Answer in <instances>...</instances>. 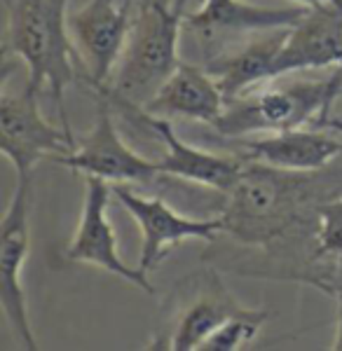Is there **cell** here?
Segmentation results:
<instances>
[{
	"mask_svg": "<svg viewBox=\"0 0 342 351\" xmlns=\"http://www.w3.org/2000/svg\"><path fill=\"white\" fill-rule=\"evenodd\" d=\"M317 173L284 171L247 160L235 185L225 192L223 232L249 246H267L282 239L312 202L328 199H319V192L328 190L319 185Z\"/></svg>",
	"mask_w": 342,
	"mask_h": 351,
	"instance_id": "1",
	"label": "cell"
},
{
	"mask_svg": "<svg viewBox=\"0 0 342 351\" xmlns=\"http://www.w3.org/2000/svg\"><path fill=\"white\" fill-rule=\"evenodd\" d=\"M5 54H14L28 71L26 84L36 92L49 87L61 124L71 129L64 94L82 77L76 45L68 31V0H3Z\"/></svg>",
	"mask_w": 342,
	"mask_h": 351,
	"instance_id": "2",
	"label": "cell"
},
{
	"mask_svg": "<svg viewBox=\"0 0 342 351\" xmlns=\"http://www.w3.org/2000/svg\"><path fill=\"white\" fill-rule=\"evenodd\" d=\"M183 12L164 0H134L132 28L108 87L113 108H144L179 68Z\"/></svg>",
	"mask_w": 342,
	"mask_h": 351,
	"instance_id": "3",
	"label": "cell"
},
{
	"mask_svg": "<svg viewBox=\"0 0 342 351\" xmlns=\"http://www.w3.org/2000/svg\"><path fill=\"white\" fill-rule=\"evenodd\" d=\"M342 94V66L326 80H290L279 87L249 92L225 106L214 129L225 138L286 132L315 124L330 115V106Z\"/></svg>",
	"mask_w": 342,
	"mask_h": 351,
	"instance_id": "4",
	"label": "cell"
},
{
	"mask_svg": "<svg viewBox=\"0 0 342 351\" xmlns=\"http://www.w3.org/2000/svg\"><path fill=\"white\" fill-rule=\"evenodd\" d=\"M38 94L26 84L21 92H0V150L14 167L16 180H33V169L45 157L73 152L78 138L64 124L56 127L40 112Z\"/></svg>",
	"mask_w": 342,
	"mask_h": 351,
	"instance_id": "5",
	"label": "cell"
},
{
	"mask_svg": "<svg viewBox=\"0 0 342 351\" xmlns=\"http://www.w3.org/2000/svg\"><path fill=\"white\" fill-rule=\"evenodd\" d=\"M134 0H87L68 12V31L82 66V80L94 94L111 87L132 28Z\"/></svg>",
	"mask_w": 342,
	"mask_h": 351,
	"instance_id": "6",
	"label": "cell"
},
{
	"mask_svg": "<svg viewBox=\"0 0 342 351\" xmlns=\"http://www.w3.org/2000/svg\"><path fill=\"white\" fill-rule=\"evenodd\" d=\"M96 96V117L87 134L78 136L73 152L56 157V164L68 167L82 178H101L106 183H150L159 173V162L148 160L124 143L113 120V104L108 94Z\"/></svg>",
	"mask_w": 342,
	"mask_h": 351,
	"instance_id": "7",
	"label": "cell"
},
{
	"mask_svg": "<svg viewBox=\"0 0 342 351\" xmlns=\"http://www.w3.org/2000/svg\"><path fill=\"white\" fill-rule=\"evenodd\" d=\"M31 180H16V190L0 220V307L14 337L28 351L38 349L24 291V267L31 253Z\"/></svg>",
	"mask_w": 342,
	"mask_h": 351,
	"instance_id": "8",
	"label": "cell"
},
{
	"mask_svg": "<svg viewBox=\"0 0 342 351\" xmlns=\"http://www.w3.org/2000/svg\"><path fill=\"white\" fill-rule=\"evenodd\" d=\"M113 197L115 195H113L111 183L101 178H84L82 211H80L78 228L64 248V256L68 263L92 265L108 274L119 276L122 281L144 291L146 295H155L150 274H146L139 265L136 267L127 265L119 256L115 228L108 218V206Z\"/></svg>",
	"mask_w": 342,
	"mask_h": 351,
	"instance_id": "9",
	"label": "cell"
},
{
	"mask_svg": "<svg viewBox=\"0 0 342 351\" xmlns=\"http://www.w3.org/2000/svg\"><path fill=\"white\" fill-rule=\"evenodd\" d=\"M113 195L122 204L141 230V253L139 267L150 274L169 251H174L183 241H214L218 232H223V218H190L169 206L162 197H146L139 192L113 185Z\"/></svg>",
	"mask_w": 342,
	"mask_h": 351,
	"instance_id": "10",
	"label": "cell"
},
{
	"mask_svg": "<svg viewBox=\"0 0 342 351\" xmlns=\"http://www.w3.org/2000/svg\"><path fill=\"white\" fill-rule=\"evenodd\" d=\"M134 115L148 132L164 145V152L159 157V173L169 176V178H181L187 183L202 185V188L225 192L235 185L237 176L242 173L244 160H237L232 155H218L204 148H197L192 143H185L179 138L174 124L167 117L148 115L144 110H124Z\"/></svg>",
	"mask_w": 342,
	"mask_h": 351,
	"instance_id": "11",
	"label": "cell"
},
{
	"mask_svg": "<svg viewBox=\"0 0 342 351\" xmlns=\"http://www.w3.org/2000/svg\"><path fill=\"white\" fill-rule=\"evenodd\" d=\"M342 66V0L310 5L286 31L275 61V77Z\"/></svg>",
	"mask_w": 342,
	"mask_h": 351,
	"instance_id": "12",
	"label": "cell"
},
{
	"mask_svg": "<svg viewBox=\"0 0 342 351\" xmlns=\"http://www.w3.org/2000/svg\"><path fill=\"white\" fill-rule=\"evenodd\" d=\"M235 141L247 160L298 173L323 171L330 162L342 155V141L333 129L326 132V127H298L286 132L244 136Z\"/></svg>",
	"mask_w": 342,
	"mask_h": 351,
	"instance_id": "13",
	"label": "cell"
},
{
	"mask_svg": "<svg viewBox=\"0 0 342 351\" xmlns=\"http://www.w3.org/2000/svg\"><path fill=\"white\" fill-rule=\"evenodd\" d=\"M307 12V5L263 8L247 0H204L202 8L183 16V28L207 47L220 38L258 36L277 28H290Z\"/></svg>",
	"mask_w": 342,
	"mask_h": 351,
	"instance_id": "14",
	"label": "cell"
},
{
	"mask_svg": "<svg viewBox=\"0 0 342 351\" xmlns=\"http://www.w3.org/2000/svg\"><path fill=\"white\" fill-rule=\"evenodd\" d=\"M251 307H244L227 288L220 284L218 276L211 271L204 276L197 293L185 302V307L171 321V328L157 335L148 344V349L164 351H199L211 332L220 328L232 316L247 314Z\"/></svg>",
	"mask_w": 342,
	"mask_h": 351,
	"instance_id": "15",
	"label": "cell"
},
{
	"mask_svg": "<svg viewBox=\"0 0 342 351\" xmlns=\"http://www.w3.org/2000/svg\"><path fill=\"white\" fill-rule=\"evenodd\" d=\"M225 94L218 80L202 64H185L181 61L179 68L169 75V80L157 89V94L144 106L148 115L157 117H181V120L204 122L214 127L225 112ZM134 110V108H129Z\"/></svg>",
	"mask_w": 342,
	"mask_h": 351,
	"instance_id": "16",
	"label": "cell"
},
{
	"mask_svg": "<svg viewBox=\"0 0 342 351\" xmlns=\"http://www.w3.org/2000/svg\"><path fill=\"white\" fill-rule=\"evenodd\" d=\"M286 31L288 28H277V31L258 33V38H251L242 47H235L230 52L223 49L204 59L202 66L218 80L227 104L258 89L260 84L275 80V61Z\"/></svg>",
	"mask_w": 342,
	"mask_h": 351,
	"instance_id": "17",
	"label": "cell"
},
{
	"mask_svg": "<svg viewBox=\"0 0 342 351\" xmlns=\"http://www.w3.org/2000/svg\"><path fill=\"white\" fill-rule=\"evenodd\" d=\"M315 253L312 260H342V195L328 197L315 206Z\"/></svg>",
	"mask_w": 342,
	"mask_h": 351,
	"instance_id": "18",
	"label": "cell"
},
{
	"mask_svg": "<svg viewBox=\"0 0 342 351\" xmlns=\"http://www.w3.org/2000/svg\"><path fill=\"white\" fill-rule=\"evenodd\" d=\"M267 321L265 309H251L247 314L232 316L220 328H216L199 351H239L260 335Z\"/></svg>",
	"mask_w": 342,
	"mask_h": 351,
	"instance_id": "19",
	"label": "cell"
},
{
	"mask_svg": "<svg viewBox=\"0 0 342 351\" xmlns=\"http://www.w3.org/2000/svg\"><path fill=\"white\" fill-rule=\"evenodd\" d=\"M317 288H323L335 300V337L330 349L342 351V260L335 263V267L328 271L323 279L317 281Z\"/></svg>",
	"mask_w": 342,
	"mask_h": 351,
	"instance_id": "20",
	"label": "cell"
},
{
	"mask_svg": "<svg viewBox=\"0 0 342 351\" xmlns=\"http://www.w3.org/2000/svg\"><path fill=\"white\" fill-rule=\"evenodd\" d=\"M319 127H326V129H333L335 134H342V122H340V120H335V117H330V115H328V117H323Z\"/></svg>",
	"mask_w": 342,
	"mask_h": 351,
	"instance_id": "21",
	"label": "cell"
},
{
	"mask_svg": "<svg viewBox=\"0 0 342 351\" xmlns=\"http://www.w3.org/2000/svg\"><path fill=\"white\" fill-rule=\"evenodd\" d=\"M164 3H169L171 8H176V10H181V12H183V8H185L187 0H164Z\"/></svg>",
	"mask_w": 342,
	"mask_h": 351,
	"instance_id": "22",
	"label": "cell"
},
{
	"mask_svg": "<svg viewBox=\"0 0 342 351\" xmlns=\"http://www.w3.org/2000/svg\"><path fill=\"white\" fill-rule=\"evenodd\" d=\"M290 3H298V5H307V8H310V5L323 3V0H290Z\"/></svg>",
	"mask_w": 342,
	"mask_h": 351,
	"instance_id": "23",
	"label": "cell"
},
{
	"mask_svg": "<svg viewBox=\"0 0 342 351\" xmlns=\"http://www.w3.org/2000/svg\"><path fill=\"white\" fill-rule=\"evenodd\" d=\"M335 120H340V122H342V115H340V117H335Z\"/></svg>",
	"mask_w": 342,
	"mask_h": 351,
	"instance_id": "24",
	"label": "cell"
}]
</instances>
